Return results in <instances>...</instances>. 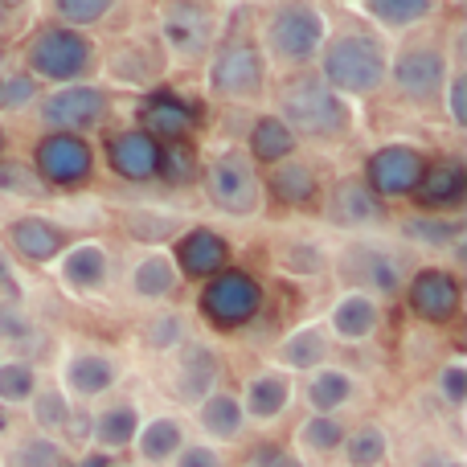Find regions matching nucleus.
<instances>
[{
    "label": "nucleus",
    "mask_w": 467,
    "mask_h": 467,
    "mask_svg": "<svg viewBox=\"0 0 467 467\" xmlns=\"http://www.w3.org/2000/svg\"><path fill=\"white\" fill-rule=\"evenodd\" d=\"M316 62H320V82L345 103L378 95L389 82V49L369 29H345L328 37Z\"/></svg>",
    "instance_id": "f257e3e1"
},
{
    "label": "nucleus",
    "mask_w": 467,
    "mask_h": 467,
    "mask_svg": "<svg viewBox=\"0 0 467 467\" xmlns=\"http://www.w3.org/2000/svg\"><path fill=\"white\" fill-rule=\"evenodd\" d=\"M279 115L296 140H340L353 128V107L340 95H332L320 82V74H299L283 87L279 95Z\"/></svg>",
    "instance_id": "f03ea898"
},
{
    "label": "nucleus",
    "mask_w": 467,
    "mask_h": 467,
    "mask_svg": "<svg viewBox=\"0 0 467 467\" xmlns=\"http://www.w3.org/2000/svg\"><path fill=\"white\" fill-rule=\"evenodd\" d=\"M263 41L271 62L304 70L320 57L324 41H328V21L316 5H275L263 21Z\"/></svg>",
    "instance_id": "7ed1b4c3"
},
{
    "label": "nucleus",
    "mask_w": 467,
    "mask_h": 467,
    "mask_svg": "<svg viewBox=\"0 0 467 467\" xmlns=\"http://www.w3.org/2000/svg\"><path fill=\"white\" fill-rule=\"evenodd\" d=\"M95 62V46L87 33L66 29V25H41L29 41H25V66L29 78L37 82H62L74 87Z\"/></svg>",
    "instance_id": "20e7f679"
},
{
    "label": "nucleus",
    "mask_w": 467,
    "mask_h": 467,
    "mask_svg": "<svg viewBox=\"0 0 467 467\" xmlns=\"http://www.w3.org/2000/svg\"><path fill=\"white\" fill-rule=\"evenodd\" d=\"M205 193L230 218H254L263 210V177L242 148H226L205 164Z\"/></svg>",
    "instance_id": "39448f33"
},
{
    "label": "nucleus",
    "mask_w": 467,
    "mask_h": 467,
    "mask_svg": "<svg viewBox=\"0 0 467 467\" xmlns=\"http://www.w3.org/2000/svg\"><path fill=\"white\" fill-rule=\"evenodd\" d=\"M210 95L226 103H254L266 95V54L254 41H226L210 54Z\"/></svg>",
    "instance_id": "423d86ee"
},
{
    "label": "nucleus",
    "mask_w": 467,
    "mask_h": 467,
    "mask_svg": "<svg viewBox=\"0 0 467 467\" xmlns=\"http://www.w3.org/2000/svg\"><path fill=\"white\" fill-rule=\"evenodd\" d=\"M389 78H394L398 95L406 103L431 107L443 99V87L451 78V62H447V49L435 46V41H414V46H402L394 57H389Z\"/></svg>",
    "instance_id": "0eeeda50"
},
{
    "label": "nucleus",
    "mask_w": 467,
    "mask_h": 467,
    "mask_svg": "<svg viewBox=\"0 0 467 467\" xmlns=\"http://www.w3.org/2000/svg\"><path fill=\"white\" fill-rule=\"evenodd\" d=\"M197 307H202L205 320L222 332L246 328V324L258 316V307H263V287H258V279L250 271L226 266V271L213 275V279L202 287Z\"/></svg>",
    "instance_id": "6e6552de"
},
{
    "label": "nucleus",
    "mask_w": 467,
    "mask_h": 467,
    "mask_svg": "<svg viewBox=\"0 0 467 467\" xmlns=\"http://www.w3.org/2000/svg\"><path fill=\"white\" fill-rule=\"evenodd\" d=\"M161 41L169 49L172 62H205L218 41V13L210 5H193V0H177V5L161 8Z\"/></svg>",
    "instance_id": "1a4fd4ad"
},
{
    "label": "nucleus",
    "mask_w": 467,
    "mask_h": 467,
    "mask_svg": "<svg viewBox=\"0 0 467 467\" xmlns=\"http://www.w3.org/2000/svg\"><path fill=\"white\" fill-rule=\"evenodd\" d=\"M33 172L41 177V185L54 189H78L95 172V148L87 144V136H66V131H46L33 148Z\"/></svg>",
    "instance_id": "9d476101"
},
{
    "label": "nucleus",
    "mask_w": 467,
    "mask_h": 467,
    "mask_svg": "<svg viewBox=\"0 0 467 467\" xmlns=\"http://www.w3.org/2000/svg\"><path fill=\"white\" fill-rule=\"evenodd\" d=\"M107 115H111V95L103 87H87V82L57 87L54 95H46L37 103V119L49 131H66V136H87Z\"/></svg>",
    "instance_id": "9b49d317"
},
{
    "label": "nucleus",
    "mask_w": 467,
    "mask_h": 467,
    "mask_svg": "<svg viewBox=\"0 0 467 467\" xmlns=\"http://www.w3.org/2000/svg\"><path fill=\"white\" fill-rule=\"evenodd\" d=\"M427 156L414 144H381L378 152L365 161V185L381 197V202H398V197H414L427 172Z\"/></svg>",
    "instance_id": "f8f14e48"
},
{
    "label": "nucleus",
    "mask_w": 467,
    "mask_h": 467,
    "mask_svg": "<svg viewBox=\"0 0 467 467\" xmlns=\"http://www.w3.org/2000/svg\"><path fill=\"white\" fill-rule=\"evenodd\" d=\"M406 304L422 324H451L463 307V287L443 266H422L406 283Z\"/></svg>",
    "instance_id": "ddd939ff"
},
{
    "label": "nucleus",
    "mask_w": 467,
    "mask_h": 467,
    "mask_svg": "<svg viewBox=\"0 0 467 467\" xmlns=\"http://www.w3.org/2000/svg\"><path fill=\"white\" fill-rule=\"evenodd\" d=\"M222 378V361L205 340H185V345L172 353V373H169V389L177 402L185 406H202L205 398L218 389Z\"/></svg>",
    "instance_id": "4468645a"
},
{
    "label": "nucleus",
    "mask_w": 467,
    "mask_h": 467,
    "mask_svg": "<svg viewBox=\"0 0 467 467\" xmlns=\"http://www.w3.org/2000/svg\"><path fill=\"white\" fill-rule=\"evenodd\" d=\"M340 275L353 283V291H365V296H373V299L402 291V279H406L394 250L365 246V242H357V246H348L345 254H340Z\"/></svg>",
    "instance_id": "2eb2a0df"
},
{
    "label": "nucleus",
    "mask_w": 467,
    "mask_h": 467,
    "mask_svg": "<svg viewBox=\"0 0 467 467\" xmlns=\"http://www.w3.org/2000/svg\"><path fill=\"white\" fill-rule=\"evenodd\" d=\"M324 213H328V222L340 230H373L389 218V205L381 202L361 177H340V181H332Z\"/></svg>",
    "instance_id": "dca6fc26"
},
{
    "label": "nucleus",
    "mask_w": 467,
    "mask_h": 467,
    "mask_svg": "<svg viewBox=\"0 0 467 467\" xmlns=\"http://www.w3.org/2000/svg\"><path fill=\"white\" fill-rule=\"evenodd\" d=\"M107 164H111L115 177L144 185L161 172V144L144 128H123L107 140Z\"/></svg>",
    "instance_id": "f3484780"
},
{
    "label": "nucleus",
    "mask_w": 467,
    "mask_h": 467,
    "mask_svg": "<svg viewBox=\"0 0 467 467\" xmlns=\"http://www.w3.org/2000/svg\"><path fill=\"white\" fill-rule=\"evenodd\" d=\"M172 263H177L181 279L189 275V279L210 283L213 275H222L230 266V242L210 226H193L177 238V254H172Z\"/></svg>",
    "instance_id": "a211bd4d"
},
{
    "label": "nucleus",
    "mask_w": 467,
    "mask_h": 467,
    "mask_svg": "<svg viewBox=\"0 0 467 467\" xmlns=\"http://www.w3.org/2000/svg\"><path fill=\"white\" fill-rule=\"evenodd\" d=\"M119 381V365L107 353H95V348H82V353H70L62 361V394L66 398H103L107 389Z\"/></svg>",
    "instance_id": "6ab92c4d"
},
{
    "label": "nucleus",
    "mask_w": 467,
    "mask_h": 467,
    "mask_svg": "<svg viewBox=\"0 0 467 467\" xmlns=\"http://www.w3.org/2000/svg\"><path fill=\"white\" fill-rule=\"evenodd\" d=\"M111 275V258H107L103 242H74V246L62 250L57 258V279H62L66 291L74 296H87V291H99Z\"/></svg>",
    "instance_id": "aec40b11"
},
{
    "label": "nucleus",
    "mask_w": 467,
    "mask_h": 467,
    "mask_svg": "<svg viewBox=\"0 0 467 467\" xmlns=\"http://www.w3.org/2000/svg\"><path fill=\"white\" fill-rule=\"evenodd\" d=\"M8 246H13L8 254L46 266V263H57V258H62V250L70 246V238H66V230L49 218H16L13 226H8Z\"/></svg>",
    "instance_id": "412c9836"
},
{
    "label": "nucleus",
    "mask_w": 467,
    "mask_h": 467,
    "mask_svg": "<svg viewBox=\"0 0 467 467\" xmlns=\"http://www.w3.org/2000/svg\"><path fill=\"white\" fill-rule=\"evenodd\" d=\"M378 328H381V304L373 296H365V291H345L328 312V332L337 340H348V345L369 340Z\"/></svg>",
    "instance_id": "4be33fe9"
},
{
    "label": "nucleus",
    "mask_w": 467,
    "mask_h": 467,
    "mask_svg": "<svg viewBox=\"0 0 467 467\" xmlns=\"http://www.w3.org/2000/svg\"><path fill=\"white\" fill-rule=\"evenodd\" d=\"M263 189L271 193V202L287 205V210H307V205L316 202V193H320V172H316L307 161L291 156V161L275 164Z\"/></svg>",
    "instance_id": "5701e85b"
},
{
    "label": "nucleus",
    "mask_w": 467,
    "mask_h": 467,
    "mask_svg": "<svg viewBox=\"0 0 467 467\" xmlns=\"http://www.w3.org/2000/svg\"><path fill=\"white\" fill-rule=\"evenodd\" d=\"M291 373L283 369H263L246 381V398H242V414L246 422H275L291 406Z\"/></svg>",
    "instance_id": "b1692460"
},
{
    "label": "nucleus",
    "mask_w": 467,
    "mask_h": 467,
    "mask_svg": "<svg viewBox=\"0 0 467 467\" xmlns=\"http://www.w3.org/2000/svg\"><path fill=\"white\" fill-rule=\"evenodd\" d=\"M296 148H299L296 131H291L279 115H258V119L250 123V131H246V148H242V152L254 161V169H258V164L275 169V164L291 161V156H296Z\"/></svg>",
    "instance_id": "393cba45"
},
{
    "label": "nucleus",
    "mask_w": 467,
    "mask_h": 467,
    "mask_svg": "<svg viewBox=\"0 0 467 467\" xmlns=\"http://www.w3.org/2000/svg\"><path fill=\"white\" fill-rule=\"evenodd\" d=\"M328 353H332V340H328V332L316 328V324H304V328L287 332V337L279 340V348H275L283 373H316L328 365Z\"/></svg>",
    "instance_id": "a878e982"
},
{
    "label": "nucleus",
    "mask_w": 467,
    "mask_h": 467,
    "mask_svg": "<svg viewBox=\"0 0 467 467\" xmlns=\"http://www.w3.org/2000/svg\"><path fill=\"white\" fill-rule=\"evenodd\" d=\"M419 205L422 210H455V205L467 197V169L460 161H435L427 164L422 172V185H419Z\"/></svg>",
    "instance_id": "bb28decb"
},
{
    "label": "nucleus",
    "mask_w": 467,
    "mask_h": 467,
    "mask_svg": "<svg viewBox=\"0 0 467 467\" xmlns=\"http://www.w3.org/2000/svg\"><path fill=\"white\" fill-rule=\"evenodd\" d=\"M177 287L181 271L172 263V254H164V250H152L131 266V296L144 299V304H164L169 296H177Z\"/></svg>",
    "instance_id": "cd10ccee"
},
{
    "label": "nucleus",
    "mask_w": 467,
    "mask_h": 467,
    "mask_svg": "<svg viewBox=\"0 0 467 467\" xmlns=\"http://www.w3.org/2000/svg\"><path fill=\"white\" fill-rule=\"evenodd\" d=\"M197 427L205 431V439H218V443H234V439L246 431V414H242V402L226 389H213L202 406H193Z\"/></svg>",
    "instance_id": "c85d7f7f"
},
{
    "label": "nucleus",
    "mask_w": 467,
    "mask_h": 467,
    "mask_svg": "<svg viewBox=\"0 0 467 467\" xmlns=\"http://www.w3.org/2000/svg\"><path fill=\"white\" fill-rule=\"evenodd\" d=\"M140 431V410L131 402H111L103 410H95L90 419V443L103 447V451H123V447L136 443Z\"/></svg>",
    "instance_id": "c756f323"
},
{
    "label": "nucleus",
    "mask_w": 467,
    "mask_h": 467,
    "mask_svg": "<svg viewBox=\"0 0 467 467\" xmlns=\"http://www.w3.org/2000/svg\"><path fill=\"white\" fill-rule=\"evenodd\" d=\"M185 443H189L185 427H181V419H172V414H156V419H148L144 427L136 431V451L144 463H172Z\"/></svg>",
    "instance_id": "7c9ffc66"
},
{
    "label": "nucleus",
    "mask_w": 467,
    "mask_h": 467,
    "mask_svg": "<svg viewBox=\"0 0 467 467\" xmlns=\"http://www.w3.org/2000/svg\"><path fill=\"white\" fill-rule=\"evenodd\" d=\"M353 373L348 369H337V365H324V369L307 373V386H304V398L316 414H337L340 406L353 402Z\"/></svg>",
    "instance_id": "2f4dec72"
},
{
    "label": "nucleus",
    "mask_w": 467,
    "mask_h": 467,
    "mask_svg": "<svg viewBox=\"0 0 467 467\" xmlns=\"http://www.w3.org/2000/svg\"><path fill=\"white\" fill-rule=\"evenodd\" d=\"M431 13H435L431 0H369V5H365V16L389 33L414 29V25H422Z\"/></svg>",
    "instance_id": "473e14b6"
},
{
    "label": "nucleus",
    "mask_w": 467,
    "mask_h": 467,
    "mask_svg": "<svg viewBox=\"0 0 467 467\" xmlns=\"http://www.w3.org/2000/svg\"><path fill=\"white\" fill-rule=\"evenodd\" d=\"M345 435L348 431L337 414H307L296 431V443H299V451H307V455H337Z\"/></svg>",
    "instance_id": "72a5a7b5"
},
{
    "label": "nucleus",
    "mask_w": 467,
    "mask_h": 467,
    "mask_svg": "<svg viewBox=\"0 0 467 467\" xmlns=\"http://www.w3.org/2000/svg\"><path fill=\"white\" fill-rule=\"evenodd\" d=\"M29 410H33V427H37V435L54 439L57 431L70 427V398L62 394V386H37V394L29 398Z\"/></svg>",
    "instance_id": "f704fd0d"
},
{
    "label": "nucleus",
    "mask_w": 467,
    "mask_h": 467,
    "mask_svg": "<svg viewBox=\"0 0 467 467\" xmlns=\"http://www.w3.org/2000/svg\"><path fill=\"white\" fill-rule=\"evenodd\" d=\"M340 451H345L348 467H381L389 455V439L386 431L378 427V422H361L357 431H348L345 443H340Z\"/></svg>",
    "instance_id": "c9c22d12"
},
{
    "label": "nucleus",
    "mask_w": 467,
    "mask_h": 467,
    "mask_svg": "<svg viewBox=\"0 0 467 467\" xmlns=\"http://www.w3.org/2000/svg\"><path fill=\"white\" fill-rule=\"evenodd\" d=\"M193 128V119H189V111L181 103H172V99H156V103H148L144 111V131L156 140V144H177V140H185V131Z\"/></svg>",
    "instance_id": "e433bc0d"
},
{
    "label": "nucleus",
    "mask_w": 467,
    "mask_h": 467,
    "mask_svg": "<svg viewBox=\"0 0 467 467\" xmlns=\"http://www.w3.org/2000/svg\"><path fill=\"white\" fill-rule=\"evenodd\" d=\"M37 386V369L29 361H0V406H29Z\"/></svg>",
    "instance_id": "4c0bfd02"
},
{
    "label": "nucleus",
    "mask_w": 467,
    "mask_h": 467,
    "mask_svg": "<svg viewBox=\"0 0 467 467\" xmlns=\"http://www.w3.org/2000/svg\"><path fill=\"white\" fill-rule=\"evenodd\" d=\"M5 467H62V447L46 435L16 439L5 455Z\"/></svg>",
    "instance_id": "58836bf2"
},
{
    "label": "nucleus",
    "mask_w": 467,
    "mask_h": 467,
    "mask_svg": "<svg viewBox=\"0 0 467 467\" xmlns=\"http://www.w3.org/2000/svg\"><path fill=\"white\" fill-rule=\"evenodd\" d=\"M402 234H406L410 242H419V246L443 250V246H451V242H460L463 226H460V222H451V218H431V213H422V218H410V222H406Z\"/></svg>",
    "instance_id": "ea45409f"
},
{
    "label": "nucleus",
    "mask_w": 467,
    "mask_h": 467,
    "mask_svg": "<svg viewBox=\"0 0 467 467\" xmlns=\"http://www.w3.org/2000/svg\"><path fill=\"white\" fill-rule=\"evenodd\" d=\"M197 172H202V161L193 156V148H189L185 140L161 144V172H156V177H164L169 185H189Z\"/></svg>",
    "instance_id": "a19ab883"
},
{
    "label": "nucleus",
    "mask_w": 467,
    "mask_h": 467,
    "mask_svg": "<svg viewBox=\"0 0 467 467\" xmlns=\"http://www.w3.org/2000/svg\"><path fill=\"white\" fill-rule=\"evenodd\" d=\"M144 340L152 353H177L185 345V320L177 312H161L144 324Z\"/></svg>",
    "instance_id": "79ce46f5"
},
{
    "label": "nucleus",
    "mask_w": 467,
    "mask_h": 467,
    "mask_svg": "<svg viewBox=\"0 0 467 467\" xmlns=\"http://www.w3.org/2000/svg\"><path fill=\"white\" fill-rule=\"evenodd\" d=\"M123 226H128V234H131V238H140V242H164V238H172V234L181 230V222L172 218V213L140 210V213H128V218H123Z\"/></svg>",
    "instance_id": "37998d69"
},
{
    "label": "nucleus",
    "mask_w": 467,
    "mask_h": 467,
    "mask_svg": "<svg viewBox=\"0 0 467 467\" xmlns=\"http://www.w3.org/2000/svg\"><path fill=\"white\" fill-rule=\"evenodd\" d=\"M57 21L66 29H87V25H99L103 16H111V0H57L54 5Z\"/></svg>",
    "instance_id": "c03bdc74"
},
{
    "label": "nucleus",
    "mask_w": 467,
    "mask_h": 467,
    "mask_svg": "<svg viewBox=\"0 0 467 467\" xmlns=\"http://www.w3.org/2000/svg\"><path fill=\"white\" fill-rule=\"evenodd\" d=\"M0 193H13V197H41L46 185L41 177L21 161H0Z\"/></svg>",
    "instance_id": "a18cd8bd"
},
{
    "label": "nucleus",
    "mask_w": 467,
    "mask_h": 467,
    "mask_svg": "<svg viewBox=\"0 0 467 467\" xmlns=\"http://www.w3.org/2000/svg\"><path fill=\"white\" fill-rule=\"evenodd\" d=\"M41 82L29 78V74H0V115L5 111H21V107H29L33 99H37Z\"/></svg>",
    "instance_id": "49530a36"
},
{
    "label": "nucleus",
    "mask_w": 467,
    "mask_h": 467,
    "mask_svg": "<svg viewBox=\"0 0 467 467\" xmlns=\"http://www.w3.org/2000/svg\"><path fill=\"white\" fill-rule=\"evenodd\" d=\"M435 389L443 394V402L447 406H460L467 402V365H460V361H451V365H443V369L435 373Z\"/></svg>",
    "instance_id": "de8ad7c7"
},
{
    "label": "nucleus",
    "mask_w": 467,
    "mask_h": 467,
    "mask_svg": "<svg viewBox=\"0 0 467 467\" xmlns=\"http://www.w3.org/2000/svg\"><path fill=\"white\" fill-rule=\"evenodd\" d=\"M33 337V324L21 316V307L16 304H0V340H8V345H21V340Z\"/></svg>",
    "instance_id": "09e8293b"
},
{
    "label": "nucleus",
    "mask_w": 467,
    "mask_h": 467,
    "mask_svg": "<svg viewBox=\"0 0 467 467\" xmlns=\"http://www.w3.org/2000/svg\"><path fill=\"white\" fill-rule=\"evenodd\" d=\"M172 467H226V460L210 443H185L177 451V460H172Z\"/></svg>",
    "instance_id": "8fccbe9b"
},
{
    "label": "nucleus",
    "mask_w": 467,
    "mask_h": 467,
    "mask_svg": "<svg viewBox=\"0 0 467 467\" xmlns=\"http://www.w3.org/2000/svg\"><path fill=\"white\" fill-rule=\"evenodd\" d=\"M443 95H447V111H451V123H467V74L463 70H451V78H447V87H443Z\"/></svg>",
    "instance_id": "3c124183"
},
{
    "label": "nucleus",
    "mask_w": 467,
    "mask_h": 467,
    "mask_svg": "<svg viewBox=\"0 0 467 467\" xmlns=\"http://www.w3.org/2000/svg\"><path fill=\"white\" fill-rule=\"evenodd\" d=\"M0 296H5L8 304L21 299V275H16V263H13V254H8V246H0Z\"/></svg>",
    "instance_id": "603ef678"
},
{
    "label": "nucleus",
    "mask_w": 467,
    "mask_h": 467,
    "mask_svg": "<svg viewBox=\"0 0 467 467\" xmlns=\"http://www.w3.org/2000/svg\"><path fill=\"white\" fill-rule=\"evenodd\" d=\"M250 467H296V460L283 455L279 447H258V455L250 460Z\"/></svg>",
    "instance_id": "864d4df0"
},
{
    "label": "nucleus",
    "mask_w": 467,
    "mask_h": 467,
    "mask_svg": "<svg viewBox=\"0 0 467 467\" xmlns=\"http://www.w3.org/2000/svg\"><path fill=\"white\" fill-rule=\"evenodd\" d=\"M422 467H463V460H460V455L435 451V455H422Z\"/></svg>",
    "instance_id": "5fc2aeb1"
},
{
    "label": "nucleus",
    "mask_w": 467,
    "mask_h": 467,
    "mask_svg": "<svg viewBox=\"0 0 467 467\" xmlns=\"http://www.w3.org/2000/svg\"><path fill=\"white\" fill-rule=\"evenodd\" d=\"M8 21H13V5H0V29H5Z\"/></svg>",
    "instance_id": "6e6d98bb"
},
{
    "label": "nucleus",
    "mask_w": 467,
    "mask_h": 467,
    "mask_svg": "<svg viewBox=\"0 0 467 467\" xmlns=\"http://www.w3.org/2000/svg\"><path fill=\"white\" fill-rule=\"evenodd\" d=\"M0 161H5V131H0Z\"/></svg>",
    "instance_id": "4d7b16f0"
},
{
    "label": "nucleus",
    "mask_w": 467,
    "mask_h": 467,
    "mask_svg": "<svg viewBox=\"0 0 467 467\" xmlns=\"http://www.w3.org/2000/svg\"><path fill=\"white\" fill-rule=\"evenodd\" d=\"M0 70H5V46H0Z\"/></svg>",
    "instance_id": "13d9d810"
}]
</instances>
